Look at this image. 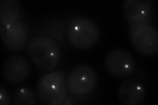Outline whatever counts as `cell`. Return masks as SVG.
<instances>
[{
  "instance_id": "cell-1",
  "label": "cell",
  "mask_w": 158,
  "mask_h": 105,
  "mask_svg": "<svg viewBox=\"0 0 158 105\" xmlns=\"http://www.w3.org/2000/svg\"><path fill=\"white\" fill-rule=\"evenodd\" d=\"M27 54L40 71L51 72L60 63L62 51L59 43L53 38L40 35L32 37L28 42Z\"/></svg>"
},
{
  "instance_id": "cell-2",
  "label": "cell",
  "mask_w": 158,
  "mask_h": 105,
  "mask_svg": "<svg viewBox=\"0 0 158 105\" xmlns=\"http://www.w3.org/2000/svg\"><path fill=\"white\" fill-rule=\"evenodd\" d=\"M67 89L65 72L61 71L47 72L37 82L36 96L42 104L58 105L66 100Z\"/></svg>"
},
{
  "instance_id": "cell-3",
  "label": "cell",
  "mask_w": 158,
  "mask_h": 105,
  "mask_svg": "<svg viewBox=\"0 0 158 105\" xmlns=\"http://www.w3.org/2000/svg\"><path fill=\"white\" fill-rule=\"evenodd\" d=\"M67 37L73 47L86 50L98 43L100 38V30L92 19L84 16L77 17L69 22Z\"/></svg>"
},
{
  "instance_id": "cell-4",
  "label": "cell",
  "mask_w": 158,
  "mask_h": 105,
  "mask_svg": "<svg viewBox=\"0 0 158 105\" xmlns=\"http://www.w3.org/2000/svg\"><path fill=\"white\" fill-rule=\"evenodd\" d=\"M96 71L90 65L78 64L72 68L66 78L69 91L75 95L83 96L91 93L98 84Z\"/></svg>"
},
{
  "instance_id": "cell-5",
  "label": "cell",
  "mask_w": 158,
  "mask_h": 105,
  "mask_svg": "<svg viewBox=\"0 0 158 105\" xmlns=\"http://www.w3.org/2000/svg\"><path fill=\"white\" fill-rule=\"evenodd\" d=\"M129 38L136 51L144 56L154 55L158 51V34L153 25L142 22L133 25Z\"/></svg>"
},
{
  "instance_id": "cell-6",
  "label": "cell",
  "mask_w": 158,
  "mask_h": 105,
  "mask_svg": "<svg viewBox=\"0 0 158 105\" xmlns=\"http://www.w3.org/2000/svg\"><path fill=\"white\" fill-rule=\"evenodd\" d=\"M104 64L107 72L118 78L128 76L136 68L134 57L127 50L121 48L113 49L107 53Z\"/></svg>"
},
{
  "instance_id": "cell-7",
  "label": "cell",
  "mask_w": 158,
  "mask_h": 105,
  "mask_svg": "<svg viewBox=\"0 0 158 105\" xmlns=\"http://www.w3.org/2000/svg\"><path fill=\"white\" fill-rule=\"evenodd\" d=\"M2 42L6 47L13 52L21 51L25 48L29 38V28L26 22L19 20L9 27L0 26Z\"/></svg>"
},
{
  "instance_id": "cell-8",
  "label": "cell",
  "mask_w": 158,
  "mask_h": 105,
  "mask_svg": "<svg viewBox=\"0 0 158 105\" xmlns=\"http://www.w3.org/2000/svg\"><path fill=\"white\" fill-rule=\"evenodd\" d=\"M31 72L28 60L20 55L9 57L3 67V75L6 81L11 86H18L24 82Z\"/></svg>"
},
{
  "instance_id": "cell-9",
  "label": "cell",
  "mask_w": 158,
  "mask_h": 105,
  "mask_svg": "<svg viewBox=\"0 0 158 105\" xmlns=\"http://www.w3.org/2000/svg\"><path fill=\"white\" fill-rule=\"evenodd\" d=\"M118 98L125 105H138L145 99L146 89L143 85L132 79L123 82L118 89Z\"/></svg>"
},
{
  "instance_id": "cell-10",
  "label": "cell",
  "mask_w": 158,
  "mask_h": 105,
  "mask_svg": "<svg viewBox=\"0 0 158 105\" xmlns=\"http://www.w3.org/2000/svg\"><path fill=\"white\" fill-rule=\"evenodd\" d=\"M151 8L150 0H125L123 10L127 21L135 25L144 22L149 17Z\"/></svg>"
},
{
  "instance_id": "cell-11",
  "label": "cell",
  "mask_w": 158,
  "mask_h": 105,
  "mask_svg": "<svg viewBox=\"0 0 158 105\" xmlns=\"http://www.w3.org/2000/svg\"><path fill=\"white\" fill-rule=\"evenodd\" d=\"M21 4L17 0L0 1V24L2 26H13L19 21Z\"/></svg>"
},
{
  "instance_id": "cell-12",
  "label": "cell",
  "mask_w": 158,
  "mask_h": 105,
  "mask_svg": "<svg viewBox=\"0 0 158 105\" xmlns=\"http://www.w3.org/2000/svg\"><path fill=\"white\" fill-rule=\"evenodd\" d=\"M12 102L15 105L37 104L38 98L32 89L28 87H19L12 95Z\"/></svg>"
},
{
  "instance_id": "cell-13",
  "label": "cell",
  "mask_w": 158,
  "mask_h": 105,
  "mask_svg": "<svg viewBox=\"0 0 158 105\" xmlns=\"http://www.w3.org/2000/svg\"><path fill=\"white\" fill-rule=\"evenodd\" d=\"M11 101L12 99L7 89L2 86L0 87V104L10 105L11 104Z\"/></svg>"
}]
</instances>
